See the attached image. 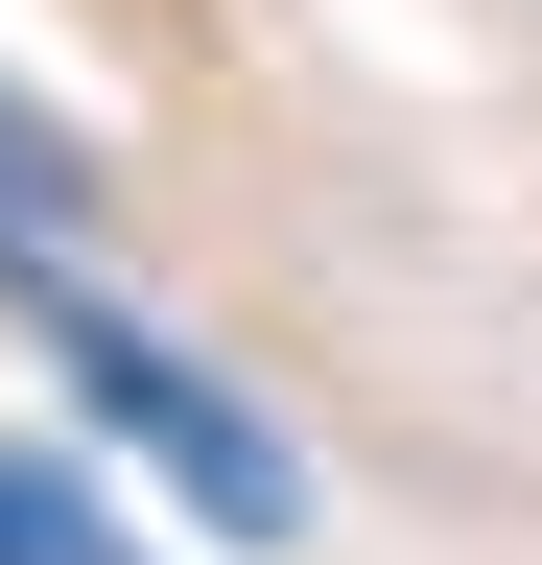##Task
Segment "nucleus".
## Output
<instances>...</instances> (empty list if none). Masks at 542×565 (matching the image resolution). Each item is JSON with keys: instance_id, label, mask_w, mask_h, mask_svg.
Instances as JSON below:
<instances>
[{"instance_id": "f257e3e1", "label": "nucleus", "mask_w": 542, "mask_h": 565, "mask_svg": "<svg viewBox=\"0 0 542 565\" xmlns=\"http://www.w3.org/2000/svg\"><path fill=\"white\" fill-rule=\"evenodd\" d=\"M47 353H72V401L118 424V448H166V471L213 494L236 542H284V519H307V471H284V424H259V401H213V377H189V353H166L142 307H95V282H47Z\"/></svg>"}, {"instance_id": "f03ea898", "label": "nucleus", "mask_w": 542, "mask_h": 565, "mask_svg": "<svg viewBox=\"0 0 542 565\" xmlns=\"http://www.w3.org/2000/svg\"><path fill=\"white\" fill-rule=\"evenodd\" d=\"M0 565H118V542H95V494H72V471L0 448Z\"/></svg>"}, {"instance_id": "7ed1b4c3", "label": "nucleus", "mask_w": 542, "mask_h": 565, "mask_svg": "<svg viewBox=\"0 0 542 565\" xmlns=\"http://www.w3.org/2000/svg\"><path fill=\"white\" fill-rule=\"evenodd\" d=\"M0 236H72V141H47L24 95H0Z\"/></svg>"}]
</instances>
